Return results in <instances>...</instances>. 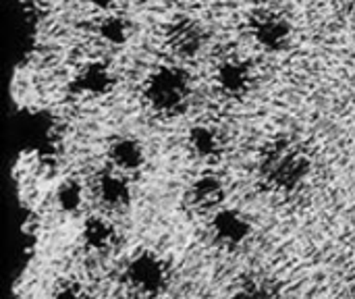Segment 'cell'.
Masks as SVG:
<instances>
[{"label": "cell", "mask_w": 355, "mask_h": 299, "mask_svg": "<svg viewBox=\"0 0 355 299\" xmlns=\"http://www.w3.org/2000/svg\"><path fill=\"white\" fill-rule=\"evenodd\" d=\"M110 166L121 173L139 171L146 164V150L135 137H119L108 148Z\"/></svg>", "instance_id": "11"}, {"label": "cell", "mask_w": 355, "mask_h": 299, "mask_svg": "<svg viewBox=\"0 0 355 299\" xmlns=\"http://www.w3.org/2000/svg\"><path fill=\"white\" fill-rule=\"evenodd\" d=\"M116 237V231L112 227V223L104 216H89L83 223V231H81V239L83 246L92 252H106L112 248Z\"/></svg>", "instance_id": "13"}, {"label": "cell", "mask_w": 355, "mask_h": 299, "mask_svg": "<svg viewBox=\"0 0 355 299\" xmlns=\"http://www.w3.org/2000/svg\"><path fill=\"white\" fill-rule=\"evenodd\" d=\"M96 196L106 210H125L131 204V185L116 169L104 171L96 179Z\"/></svg>", "instance_id": "6"}, {"label": "cell", "mask_w": 355, "mask_h": 299, "mask_svg": "<svg viewBox=\"0 0 355 299\" xmlns=\"http://www.w3.org/2000/svg\"><path fill=\"white\" fill-rule=\"evenodd\" d=\"M312 171L310 156L295 144L281 142L275 144L260 162V179L268 189L275 191H295L306 183Z\"/></svg>", "instance_id": "1"}, {"label": "cell", "mask_w": 355, "mask_h": 299, "mask_svg": "<svg viewBox=\"0 0 355 299\" xmlns=\"http://www.w3.org/2000/svg\"><path fill=\"white\" fill-rule=\"evenodd\" d=\"M75 89L87 96H106L114 87V75L108 65L100 60H92L83 65L73 81Z\"/></svg>", "instance_id": "8"}, {"label": "cell", "mask_w": 355, "mask_h": 299, "mask_svg": "<svg viewBox=\"0 0 355 299\" xmlns=\"http://www.w3.org/2000/svg\"><path fill=\"white\" fill-rule=\"evenodd\" d=\"M187 144L191 148V152L202 158V160H210V158H216L218 152H220V137L218 133L208 127V125H196L189 129V137H187Z\"/></svg>", "instance_id": "14"}, {"label": "cell", "mask_w": 355, "mask_h": 299, "mask_svg": "<svg viewBox=\"0 0 355 299\" xmlns=\"http://www.w3.org/2000/svg\"><path fill=\"white\" fill-rule=\"evenodd\" d=\"M349 19L355 25V0H352V4H349Z\"/></svg>", "instance_id": "18"}, {"label": "cell", "mask_w": 355, "mask_h": 299, "mask_svg": "<svg viewBox=\"0 0 355 299\" xmlns=\"http://www.w3.org/2000/svg\"><path fill=\"white\" fill-rule=\"evenodd\" d=\"M127 287H131L139 296H158L168 281L166 264L154 252H139L135 254L123 273Z\"/></svg>", "instance_id": "3"}, {"label": "cell", "mask_w": 355, "mask_h": 299, "mask_svg": "<svg viewBox=\"0 0 355 299\" xmlns=\"http://www.w3.org/2000/svg\"><path fill=\"white\" fill-rule=\"evenodd\" d=\"M83 185L77 179H64L56 187V206L64 214H77L83 206Z\"/></svg>", "instance_id": "15"}, {"label": "cell", "mask_w": 355, "mask_h": 299, "mask_svg": "<svg viewBox=\"0 0 355 299\" xmlns=\"http://www.w3.org/2000/svg\"><path fill=\"white\" fill-rule=\"evenodd\" d=\"M252 33L268 52H283L291 44V23L275 10H260L252 17Z\"/></svg>", "instance_id": "4"}, {"label": "cell", "mask_w": 355, "mask_h": 299, "mask_svg": "<svg viewBox=\"0 0 355 299\" xmlns=\"http://www.w3.org/2000/svg\"><path fill=\"white\" fill-rule=\"evenodd\" d=\"M225 185L214 175L200 177L189 189V204L200 212H216L225 202Z\"/></svg>", "instance_id": "10"}, {"label": "cell", "mask_w": 355, "mask_h": 299, "mask_svg": "<svg viewBox=\"0 0 355 299\" xmlns=\"http://www.w3.org/2000/svg\"><path fill=\"white\" fill-rule=\"evenodd\" d=\"M85 2H89V4H94L98 8H108V6L114 4V0H85Z\"/></svg>", "instance_id": "17"}, {"label": "cell", "mask_w": 355, "mask_h": 299, "mask_svg": "<svg viewBox=\"0 0 355 299\" xmlns=\"http://www.w3.org/2000/svg\"><path fill=\"white\" fill-rule=\"evenodd\" d=\"M144 98L160 117H179L191 102V79L175 65L158 67L144 85Z\"/></svg>", "instance_id": "2"}, {"label": "cell", "mask_w": 355, "mask_h": 299, "mask_svg": "<svg viewBox=\"0 0 355 299\" xmlns=\"http://www.w3.org/2000/svg\"><path fill=\"white\" fill-rule=\"evenodd\" d=\"M168 44L181 56H193L202 50L204 35L200 25L189 17H179L168 27Z\"/></svg>", "instance_id": "9"}, {"label": "cell", "mask_w": 355, "mask_h": 299, "mask_svg": "<svg viewBox=\"0 0 355 299\" xmlns=\"http://www.w3.org/2000/svg\"><path fill=\"white\" fill-rule=\"evenodd\" d=\"M218 89L229 98H243L252 87V71L243 60L229 58L216 69Z\"/></svg>", "instance_id": "7"}, {"label": "cell", "mask_w": 355, "mask_h": 299, "mask_svg": "<svg viewBox=\"0 0 355 299\" xmlns=\"http://www.w3.org/2000/svg\"><path fill=\"white\" fill-rule=\"evenodd\" d=\"M214 239L225 248H239L252 235V223L245 214L235 208H220L214 212L210 223Z\"/></svg>", "instance_id": "5"}, {"label": "cell", "mask_w": 355, "mask_h": 299, "mask_svg": "<svg viewBox=\"0 0 355 299\" xmlns=\"http://www.w3.org/2000/svg\"><path fill=\"white\" fill-rule=\"evenodd\" d=\"M98 33L104 42L114 44V46H123L131 37V27H129L125 17L108 15L98 23Z\"/></svg>", "instance_id": "16"}, {"label": "cell", "mask_w": 355, "mask_h": 299, "mask_svg": "<svg viewBox=\"0 0 355 299\" xmlns=\"http://www.w3.org/2000/svg\"><path fill=\"white\" fill-rule=\"evenodd\" d=\"M21 139L29 150L42 152L44 148L50 146V137H52V123L46 114L40 112H31L21 121L19 127Z\"/></svg>", "instance_id": "12"}]
</instances>
